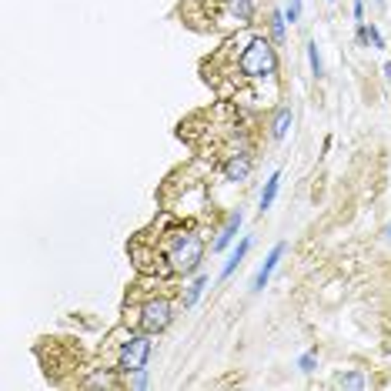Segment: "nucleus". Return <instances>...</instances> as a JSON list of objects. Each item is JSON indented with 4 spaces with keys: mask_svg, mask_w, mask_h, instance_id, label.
<instances>
[{
    "mask_svg": "<svg viewBox=\"0 0 391 391\" xmlns=\"http://www.w3.org/2000/svg\"><path fill=\"white\" fill-rule=\"evenodd\" d=\"M388 234H391V227H388Z\"/></svg>",
    "mask_w": 391,
    "mask_h": 391,
    "instance_id": "4be33fe9",
    "label": "nucleus"
},
{
    "mask_svg": "<svg viewBox=\"0 0 391 391\" xmlns=\"http://www.w3.org/2000/svg\"><path fill=\"white\" fill-rule=\"evenodd\" d=\"M291 131V107H281L278 117H275V124H271V138L275 140H284Z\"/></svg>",
    "mask_w": 391,
    "mask_h": 391,
    "instance_id": "9b49d317",
    "label": "nucleus"
},
{
    "mask_svg": "<svg viewBox=\"0 0 391 391\" xmlns=\"http://www.w3.org/2000/svg\"><path fill=\"white\" fill-rule=\"evenodd\" d=\"M378 4H381V0H378Z\"/></svg>",
    "mask_w": 391,
    "mask_h": 391,
    "instance_id": "5701e85b",
    "label": "nucleus"
},
{
    "mask_svg": "<svg viewBox=\"0 0 391 391\" xmlns=\"http://www.w3.org/2000/svg\"><path fill=\"white\" fill-rule=\"evenodd\" d=\"M281 258H284V244H275L271 254L265 258V265L258 267V275H254V281H251V291H265V284L271 281V275H275V267H278Z\"/></svg>",
    "mask_w": 391,
    "mask_h": 391,
    "instance_id": "0eeeda50",
    "label": "nucleus"
},
{
    "mask_svg": "<svg viewBox=\"0 0 391 391\" xmlns=\"http://www.w3.org/2000/svg\"><path fill=\"white\" fill-rule=\"evenodd\" d=\"M358 44L381 51V47H385V37H381V30L375 24H358Z\"/></svg>",
    "mask_w": 391,
    "mask_h": 391,
    "instance_id": "6e6552de",
    "label": "nucleus"
},
{
    "mask_svg": "<svg viewBox=\"0 0 391 391\" xmlns=\"http://www.w3.org/2000/svg\"><path fill=\"white\" fill-rule=\"evenodd\" d=\"M278 188H281V171H275V174L267 177L265 191H261V211H267V207L275 204V198H278Z\"/></svg>",
    "mask_w": 391,
    "mask_h": 391,
    "instance_id": "f8f14e48",
    "label": "nucleus"
},
{
    "mask_svg": "<svg viewBox=\"0 0 391 391\" xmlns=\"http://www.w3.org/2000/svg\"><path fill=\"white\" fill-rule=\"evenodd\" d=\"M284 20H288V17H281L278 11L271 13V37L278 40V44H281V40H284Z\"/></svg>",
    "mask_w": 391,
    "mask_h": 391,
    "instance_id": "2eb2a0df",
    "label": "nucleus"
},
{
    "mask_svg": "<svg viewBox=\"0 0 391 391\" xmlns=\"http://www.w3.org/2000/svg\"><path fill=\"white\" fill-rule=\"evenodd\" d=\"M154 261L161 275H194L204 261V238L194 227H177L161 248H154Z\"/></svg>",
    "mask_w": 391,
    "mask_h": 391,
    "instance_id": "f257e3e1",
    "label": "nucleus"
},
{
    "mask_svg": "<svg viewBox=\"0 0 391 391\" xmlns=\"http://www.w3.org/2000/svg\"><path fill=\"white\" fill-rule=\"evenodd\" d=\"M298 17H301V0H291V7H288V20L294 24Z\"/></svg>",
    "mask_w": 391,
    "mask_h": 391,
    "instance_id": "a211bd4d",
    "label": "nucleus"
},
{
    "mask_svg": "<svg viewBox=\"0 0 391 391\" xmlns=\"http://www.w3.org/2000/svg\"><path fill=\"white\" fill-rule=\"evenodd\" d=\"M204 288H207V278H194V281H191V284H188V294H184V308H194Z\"/></svg>",
    "mask_w": 391,
    "mask_h": 391,
    "instance_id": "ddd939ff",
    "label": "nucleus"
},
{
    "mask_svg": "<svg viewBox=\"0 0 391 391\" xmlns=\"http://www.w3.org/2000/svg\"><path fill=\"white\" fill-rule=\"evenodd\" d=\"M335 385H341V388H365L368 381H365V375H358V371H348V375H338Z\"/></svg>",
    "mask_w": 391,
    "mask_h": 391,
    "instance_id": "4468645a",
    "label": "nucleus"
},
{
    "mask_svg": "<svg viewBox=\"0 0 391 391\" xmlns=\"http://www.w3.org/2000/svg\"><path fill=\"white\" fill-rule=\"evenodd\" d=\"M308 61H311V74H321V57H318V44L315 40H308Z\"/></svg>",
    "mask_w": 391,
    "mask_h": 391,
    "instance_id": "f3484780",
    "label": "nucleus"
},
{
    "mask_svg": "<svg viewBox=\"0 0 391 391\" xmlns=\"http://www.w3.org/2000/svg\"><path fill=\"white\" fill-rule=\"evenodd\" d=\"M211 27H248L254 20V0H207Z\"/></svg>",
    "mask_w": 391,
    "mask_h": 391,
    "instance_id": "20e7f679",
    "label": "nucleus"
},
{
    "mask_svg": "<svg viewBox=\"0 0 391 391\" xmlns=\"http://www.w3.org/2000/svg\"><path fill=\"white\" fill-rule=\"evenodd\" d=\"M354 20L365 24V0H354Z\"/></svg>",
    "mask_w": 391,
    "mask_h": 391,
    "instance_id": "6ab92c4d",
    "label": "nucleus"
},
{
    "mask_svg": "<svg viewBox=\"0 0 391 391\" xmlns=\"http://www.w3.org/2000/svg\"><path fill=\"white\" fill-rule=\"evenodd\" d=\"M248 251H251V238H244V241L238 244V248L231 251V258H227V261H224V267H221V281L234 275V267H238L241 261H244V254H248Z\"/></svg>",
    "mask_w": 391,
    "mask_h": 391,
    "instance_id": "1a4fd4ad",
    "label": "nucleus"
},
{
    "mask_svg": "<svg viewBox=\"0 0 391 391\" xmlns=\"http://www.w3.org/2000/svg\"><path fill=\"white\" fill-rule=\"evenodd\" d=\"M254 171V161L248 157V154H231L224 164V181H231V184H244L248 177H251Z\"/></svg>",
    "mask_w": 391,
    "mask_h": 391,
    "instance_id": "423d86ee",
    "label": "nucleus"
},
{
    "mask_svg": "<svg viewBox=\"0 0 391 391\" xmlns=\"http://www.w3.org/2000/svg\"><path fill=\"white\" fill-rule=\"evenodd\" d=\"M131 388H148V375H144V371H138V375H134V381H131Z\"/></svg>",
    "mask_w": 391,
    "mask_h": 391,
    "instance_id": "aec40b11",
    "label": "nucleus"
},
{
    "mask_svg": "<svg viewBox=\"0 0 391 391\" xmlns=\"http://www.w3.org/2000/svg\"><path fill=\"white\" fill-rule=\"evenodd\" d=\"M238 227H241V211H234V215L227 217V224H224V231L217 234V241H215V251H224L227 244L234 241V234H238Z\"/></svg>",
    "mask_w": 391,
    "mask_h": 391,
    "instance_id": "9d476101",
    "label": "nucleus"
},
{
    "mask_svg": "<svg viewBox=\"0 0 391 391\" xmlns=\"http://www.w3.org/2000/svg\"><path fill=\"white\" fill-rule=\"evenodd\" d=\"M134 321H138L140 331H148V335H161V331L171 328V321H174V308H171L167 298H151V301L138 304Z\"/></svg>",
    "mask_w": 391,
    "mask_h": 391,
    "instance_id": "39448f33",
    "label": "nucleus"
},
{
    "mask_svg": "<svg viewBox=\"0 0 391 391\" xmlns=\"http://www.w3.org/2000/svg\"><path fill=\"white\" fill-rule=\"evenodd\" d=\"M231 74L238 77L241 84H267L278 77V51L265 34H251L244 40V47L234 54Z\"/></svg>",
    "mask_w": 391,
    "mask_h": 391,
    "instance_id": "f03ea898",
    "label": "nucleus"
},
{
    "mask_svg": "<svg viewBox=\"0 0 391 391\" xmlns=\"http://www.w3.org/2000/svg\"><path fill=\"white\" fill-rule=\"evenodd\" d=\"M148 358H151V335L148 331H134L121 341V351H117V371L124 375H138L148 371Z\"/></svg>",
    "mask_w": 391,
    "mask_h": 391,
    "instance_id": "7ed1b4c3",
    "label": "nucleus"
},
{
    "mask_svg": "<svg viewBox=\"0 0 391 391\" xmlns=\"http://www.w3.org/2000/svg\"><path fill=\"white\" fill-rule=\"evenodd\" d=\"M385 77H388V84H391V64H385Z\"/></svg>",
    "mask_w": 391,
    "mask_h": 391,
    "instance_id": "412c9836",
    "label": "nucleus"
},
{
    "mask_svg": "<svg viewBox=\"0 0 391 391\" xmlns=\"http://www.w3.org/2000/svg\"><path fill=\"white\" fill-rule=\"evenodd\" d=\"M298 368H301L304 375H311V371H315V368H318V351H308V354H301V358H298Z\"/></svg>",
    "mask_w": 391,
    "mask_h": 391,
    "instance_id": "dca6fc26",
    "label": "nucleus"
}]
</instances>
